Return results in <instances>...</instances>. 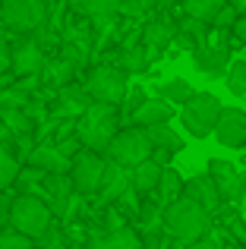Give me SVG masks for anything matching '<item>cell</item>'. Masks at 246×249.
Here are the masks:
<instances>
[{
    "label": "cell",
    "mask_w": 246,
    "mask_h": 249,
    "mask_svg": "<svg viewBox=\"0 0 246 249\" xmlns=\"http://www.w3.org/2000/svg\"><path fill=\"white\" fill-rule=\"evenodd\" d=\"M123 126L120 117V104H107V101H92L79 117L73 120V133L82 142V148L105 155L107 142L114 139V133Z\"/></svg>",
    "instance_id": "cell-1"
},
{
    "label": "cell",
    "mask_w": 246,
    "mask_h": 249,
    "mask_svg": "<svg viewBox=\"0 0 246 249\" xmlns=\"http://www.w3.org/2000/svg\"><path fill=\"white\" fill-rule=\"evenodd\" d=\"M161 231L167 237H174L180 246L183 243H193V240L205 237L211 231V214L205 212L202 205H196L193 199L186 196H177L174 202H167L161 208Z\"/></svg>",
    "instance_id": "cell-2"
},
{
    "label": "cell",
    "mask_w": 246,
    "mask_h": 249,
    "mask_svg": "<svg viewBox=\"0 0 246 249\" xmlns=\"http://www.w3.org/2000/svg\"><path fill=\"white\" fill-rule=\"evenodd\" d=\"M54 224V212L44 205L41 196L35 193H19L10 202V227L25 233L29 240H38L48 227Z\"/></svg>",
    "instance_id": "cell-3"
},
{
    "label": "cell",
    "mask_w": 246,
    "mask_h": 249,
    "mask_svg": "<svg viewBox=\"0 0 246 249\" xmlns=\"http://www.w3.org/2000/svg\"><path fill=\"white\" fill-rule=\"evenodd\" d=\"M82 85H86V91L92 95V101L123 104V95H126V89H129V73L120 70L114 60L111 63H95V67H88Z\"/></svg>",
    "instance_id": "cell-4"
},
{
    "label": "cell",
    "mask_w": 246,
    "mask_h": 249,
    "mask_svg": "<svg viewBox=\"0 0 246 249\" xmlns=\"http://www.w3.org/2000/svg\"><path fill=\"white\" fill-rule=\"evenodd\" d=\"M148 155H152V139H148L145 126H136V123L133 126H120L105 148V158L120 167H133L139 161H145Z\"/></svg>",
    "instance_id": "cell-5"
},
{
    "label": "cell",
    "mask_w": 246,
    "mask_h": 249,
    "mask_svg": "<svg viewBox=\"0 0 246 249\" xmlns=\"http://www.w3.org/2000/svg\"><path fill=\"white\" fill-rule=\"evenodd\" d=\"M0 22L16 35H32L48 22V0H3Z\"/></svg>",
    "instance_id": "cell-6"
},
{
    "label": "cell",
    "mask_w": 246,
    "mask_h": 249,
    "mask_svg": "<svg viewBox=\"0 0 246 249\" xmlns=\"http://www.w3.org/2000/svg\"><path fill=\"white\" fill-rule=\"evenodd\" d=\"M107 158L101 152H92V148H79V152L70 158V183L79 196H95L98 193L101 174H105Z\"/></svg>",
    "instance_id": "cell-7"
},
{
    "label": "cell",
    "mask_w": 246,
    "mask_h": 249,
    "mask_svg": "<svg viewBox=\"0 0 246 249\" xmlns=\"http://www.w3.org/2000/svg\"><path fill=\"white\" fill-rule=\"evenodd\" d=\"M44 57L48 54L35 41V35H16V41H10V73L13 76H38Z\"/></svg>",
    "instance_id": "cell-8"
},
{
    "label": "cell",
    "mask_w": 246,
    "mask_h": 249,
    "mask_svg": "<svg viewBox=\"0 0 246 249\" xmlns=\"http://www.w3.org/2000/svg\"><path fill=\"white\" fill-rule=\"evenodd\" d=\"M35 196H41L44 205H48L54 214L67 218L70 202H73L79 193H76L73 183H70V174H44L41 183H38V193H35Z\"/></svg>",
    "instance_id": "cell-9"
},
{
    "label": "cell",
    "mask_w": 246,
    "mask_h": 249,
    "mask_svg": "<svg viewBox=\"0 0 246 249\" xmlns=\"http://www.w3.org/2000/svg\"><path fill=\"white\" fill-rule=\"evenodd\" d=\"M92 104V95L86 91V85L82 82H67L57 89V98H54V110H48L54 120H76V117L82 114V110Z\"/></svg>",
    "instance_id": "cell-10"
},
{
    "label": "cell",
    "mask_w": 246,
    "mask_h": 249,
    "mask_svg": "<svg viewBox=\"0 0 246 249\" xmlns=\"http://www.w3.org/2000/svg\"><path fill=\"white\" fill-rule=\"evenodd\" d=\"M209 177L215 180L218 193H221V202H237L246 186V177L243 170L234 164V161H224V158H211L209 161Z\"/></svg>",
    "instance_id": "cell-11"
},
{
    "label": "cell",
    "mask_w": 246,
    "mask_h": 249,
    "mask_svg": "<svg viewBox=\"0 0 246 249\" xmlns=\"http://www.w3.org/2000/svg\"><path fill=\"white\" fill-rule=\"evenodd\" d=\"M215 139L224 148H243L246 145V110L240 107H221L215 126H211Z\"/></svg>",
    "instance_id": "cell-12"
},
{
    "label": "cell",
    "mask_w": 246,
    "mask_h": 249,
    "mask_svg": "<svg viewBox=\"0 0 246 249\" xmlns=\"http://www.w3.org/2000/svg\"><path fill=\"white\" fill-rule=\"evenodd\" d=\"M174 35H177V22H174L167 13H158L155 19H148L139 29V41L145 44L148 51H158V54H164V48H171Z\"/></svg>",
    "instance_id": "cell-13"
},
{
    "label": "cell",
    "mask_w": 246,
    "mask_h": 249,
    "mask_svg": "<svg viewBox=\"0 0 246 249\" xmlns=\"http://www.w3.org/2000/svg\"><path fill=\"white\" fill-rule=\"evenodd\" d=\"M86 249H142V237L136 227H105V231L92 233Z\"/></svg>",
    "instance_id": "cell-14"
},
{
    "label": "cell",
    "mask_w": 246,
    "mask_h": 249,
    "mask_svg": "<svg viewBox=\"0 0 246 249\" xmlns=\"http://www.w3.org/2000/svg\"><path fill=\"white\" fill-rule=\"evenodd\" d=\"M180 196L193 199L196 205H202L209 214H215L218 205H221V193H218L215 180H211L209 174H196V177H190V180H183V193Z\"/></svg>",
    "instance_id": "cell-15"
},
{
    "label": "cell",
    "mask_w": 246,
    "mask_h": 249,
    "mask_svg": "<svg viewBox=\"0 0 246 249\" xmlns=\"http://www.w3.org/2000/svg\"><path fill=\"white\" fill-rule=\"evenodd\" d=\"M174 114H177V104L164 101V98H148L139 104V107L129 114V123H136V126H155V123H171Z\"/></svg>",
    "instance_id": "cell-16"
},
{
    "label": "cell",
    "mask_w": 246,
    "mask_h": 249,
    "mask_svg": "<svg viewBox=\"0 0 246 249\" xmlns=\"http://www.w3.org/2000/svg\"><path fill=\"white\" fill-rule=\"evenodd\" d=\"M123 189H129V170L107 161L105 164V174H101V183H98V202L101 205H114V202L123 196Z\"/></svg>",
    "instance_id": "cell-17"
},
{
    "label": "cell",
    "mask_w": 246,
    "mask_h": 249,
    "mask_svg": "<svg viewBox=\"0 0 246 249\" xmlns=\"http://www.w3.org/2000/svg\"><path fill=\"white\" fill-rule=\"evenodd\" d=\"M29 164L44 170V174H67L70 158L60 155V148H57L51 139H41V142H35V148L29 152Z\"/></svg>",
    "instance_id": "cell-18"
},
{
    "label": "cell",
    "mask_w": 246,
    "mask_h": 249,
    "mask_svg": "<svg viewBox=\"0 0 246 249\" xmlns=\"http://www.w3.org/2000/svg\"><path fill=\"white\" fill-rule=\"evenodd\" d=\"M193 63H196V70L205 79H224V70H228V63H230V51L202 44V48L193 51Z\"/></svg>",
    "instance_id": "cell-19"
},
{
    "label": "cell",
    "mask_w": 246,
    "mask_h": 249,
    "mask_svg": "<svg viewBox=\"0 0 246 249\" xmlns=\"http://www.w3.org/2000/svg\"><path fill=\"white\" fill-rule=\"evenodd\" d=\"M76 73L79 70L76 67H70L63 57H44V63H41V70H38V82L44 85V89H60V85H67V82H73L76 79Z\"/></svg>",
    "instance_id": "cell-20"
},
{
    "label": "cell",
    "mask_w": 246,
    "mask_h": 249,
    "mask_svg": "<svg viewBox=\"0 0 246 249\" xmlns=\"http://www.w3.org/2000/svg\"><path fill=\"white\" fill-rule=\"evenodd\" d=\"M117 63L120 70H126L129 76H142L152 70V60H148V48L142 41H129V44H120V54H117Z\"/></svg>",
    "instance_id": "cell-21"
},
{
    "label": "cell",
    "mask_w": 246,
    "mask_h": 249,
    "mask_svg": "<svg viewBox=\"0 0 246 249\" xmlns=\"http://www.w3.org/2000/svg\"><path fill=\"white\" fill-rule=\"evenodd\" d=\"M126 170H129V186H133L139 196H152V193H155V186H158V174H161V167L155 164L152 158L139 161V164H133V167H126Z\"/></svg>",
    "instance_id": "cell-22"
},
{
    "label": "cell",
    "mask_w": 246,
    "mask_h": 249,
    "mask_svg": "<svg viewBox=\"0 0 246 249\" xmlns=\"http://www.w3.org/2000/svg\"><path fill=\"white\" fill-rule=\"evenodd\" d=\"M180 193H183V177H180V170L174 167V164L161 167V174H158V186H155V199H158V205L164 208L167 202H174Z\"/></svg>",
    "instance_id": "cell-23"
},
{
    "label": "cell",
    "mask_w": 246,
    "mask_h": 249,
    "mask_svg": "<svg viewBox=\"0 0 246 249\" xmlns=\"http://www.w3.org/2000/svg\"><path fill=\"white\" fill-rule=\"evenodd\" d=\"M205 35H209V22L186 16L183 22H177V35H174V41H180L183 48L196 51V48H202V44H205Z\"/></svg>",
    "instance_id": "cell-24"
},
{
    "label": "cell",
    "mask_w": 246,
    "mask_h": 249,
    "mask_svg": "<svg viewBox=\"0 0 246 249\" xmlns=\"http://www.w3.org/2000/svg\"><path fill=\"white\" fill-rule=\"evenodd\" d=\"M186 104H190V107L196 110V117H199V120H205L209 126H215L218 114H221V107H224L221 98L211 95V91H193V98H190Z\"/></svg>",
    "instance_id": "cell-25"
},
{
    "label": "cell",
    "mask_w": 246,
    "mask_h": 249,
    "mask_svg": "<svg viewBox=\"0 0 246 249\" xmlns=\"http://www.w3.org/2000/svg\"><path fill=\"white\" fill-rule=\"evenodd\" d=\"M148 139H152V148H167V152H183V136L171 126V123H155V126H145Z\"/></svg>",
    "instance_id": "cell-26"
},
{
    "label": "cell",
    "mask_w": 246,
    "mask_h": 249,
    "mask_svg": "<svg viewBox=\"0 0 246 249\" xmlns=\"http://www.w3.org/2000/svg\"><path fill=\"white\" fill-rule=\"evenodd\" d=\"M67 6L76 16H86V19L117 16V0H67Z\"/></svg>",
    "instance_id": "cell-27"
},
{
    "label": "cell",
    "mask_w": 246,
    "mask_h": 249,
    "mask_svg": "<svg viewBox=\"0 0 246 249\" xmlns=\"http://www.w3.org/2000/svg\"><path fill=\"white\" fill-rule=\"evenodd\" d=\"M136 231L142 233H161V205L158 199H142L139 208H136Z\"/></svg>",
    "instance_id": "cell-28"
},
{
    "label": "cell",
    "mask_w": 246,
    "mask_h": 249,
    "mask_svg": "<svg viewBox=\"0 0 246 249\" xmlns=\"http://www.w3.org/2000/svg\"><path fill=\"white\" fill-rule=\"evenodd\" d=\"M193 85L186 82V79H167V82H161V85H155V95L158 98H164V101H171V104H186L193 98Z\"/></svg>",
    "instance_id": "cell-29"
},
{
    "label": "cell",
    "mask_w": 246,
    "mask_h": 249,
    "mask_svg": "<svg viewBox=\"0 0 246 249\" xmlns=\"http://www.w3.org/2000/svg\"><path fill=\"white\" fill-rule=\"evenodd\" d=\"M0 120L6 123V129H10L13 136H22V133H32V129H35V123L25 114V107H0Z\"/></svg>",
    "instance_id": "cell-30"
},
{
    "label": "cell",
    "mask_w": 246,
    "mask_h": 249,
    "mask_svg": "<svg viewBox=\"0 0 246 249\" xmlns=\"http://www.w3.org/2000/svg\"><path fill=\"white\" fill-rule=\"evenodd\" d=\"M16 174H19V158L13 155V148L6 142H0V193L16 183Z\"/></svg>",
    "instance_id": "cell-31"
},
{
    "label": "cell",
    "mask_w": 246,
    "mask_h": 249,
    "mask_svg": "<svg viewBox=\"0 0 246 249\" xmlns=\"http://www.w3.org/2000/svg\"><path fill=\"white\" fill-rule=\"evenodd\" d=\"M228 3V0H180V6H183L186 16L193 19H202V22H209L211 16H215L221 6Z\"/></svg>",
    "instance_id": "cell-32"
},
{
    "label": "cell",
    "mask_w": 246,
    "mask_h": 249,
    "mask_svg": "<svg viewBox=\"0 0 246 249\" xmlns=\"http://www.w3.org/2000/svg\"><path fill=\"white\" fill-rule=\"evenodd\" d=\"M224 82H228V91L237 98L246 95V60H230L228 70H224Z\"/></svg>",
    "instance_id": "cell-33"
},
{
    "label": "cell",
    "mask_w": 246,
    "mask_h": 249,
    "mask_svg": "<svg viewBox=\"0 0 246 249\" xmlns=\"http://www.w3.org/2000/svg\"><path fill=\"white\" fill-rule=\"evenodd\" d=\"M180 107H183V110H180V123H183L186 133H190L193 139H209V136H211V126H209V123L199 120L196 110H193L190 104H180Z\"/></svg>",
    "instance_id": "cell-34"
},
{
    "label": "cell",
    "mask_w": 246,
    "mask_h": 249,
    "mask_svg": "<svg viewBox=\"0 0 246 249\" xmlns=\"http://www.w3.org/2000/svg\"><path fill=\"white\" fill-rule=\"evenodd\" d=\"M0 249H35V240H29L25 233H19L16 227L3 224L0 227Z\"/></svg>",
    "instance_id": "cell-35"
},
{
    "label": "cell",
    "mask_w": 246,
    "mask_h": 249,
    "mask_svg": "<svg viewBox=\"0 0 246 249\" xmlns=\"http://www.w3.org/2000/svg\"><path fill=\"white\" fill-rule=\"evenodd\" d=\"M35 249H70L67 243V233H63L60 224H51L48 231L41 233V237L35 240Z\"/></svg>",
    "instance_id": "cell-36"
},
{
    "label": "cell",
    "mask_w": 246,
    "mask_h": 249,
    "mask_svg": "<svg viewBox=\"0 0 246 249\" xmlns=\"http://www.w3.org/2000/svg\"><path fill=\"white\" fill-rule=\"evenodd\" d=\"M148 0H117V16L123 19H139L145 13Z\"/></svg>",
    "instance_id": "cell-37"
},
{
    "label": "cell",
    "mask_w": 246,
    "mask_h": 249,
    "mask_svg": "<svg viewBox=\"0 0 246 249\" xmlns=\"http://www.w3.org/2000/svg\"><path fill=\"white\" fill-rule=\"evenodd\" d=\"M234 19H237V10L230 3H224L221 10L209 19V25H215V29H230V25H234Z\"/></svg>",
    "instance_id": "cell-38"
},
{
    "label": "cell",
    "mask_w": 246,
    "mask_h": 249,
    "mask_svg": "<svg viewBox=\"0 0 246 249\" xmlns=\"http://www.w3.org/2000/svg\"><path fill=\"white\" fill-rule=\"evenodd\" d=\"M221 237H218L215 231H209L205 237H199V240H193V243H183L180 249H221Z\"/></svg>",
    "instance_id": "cell-39"
},
{
    "label": "cell",
    "mask_w": 246,
    "mask_h": 249,
    "mask_svg": "<svg viewBox=\"0 0 246 249\" xmlns=\"http://www.w3.org/2000/svg\"><path fill=\"white\" fill-rule=\"evenodd\" d=\"M234 41L246 44V16H237L234 25H230V44H234Z\"/></svg>",
    "instance_id": "cell-40"
},
{
    "label": "cell",
    "mask_w": 246,
    "mask_h": 249,
    "mask_svg": "<svg viewBox=\"0 0 246 249\" xmlns=\"http://www.w3.org/2000/svg\"><path fill=\"white\" fill-rule=\"evenodd\" d=\"M148 158H152L158 167H167L174 161V152H167V148H152V155H148Z\"/></svg>",
    "instance_id": "cell-41"
},
{
    "label": "cell",
    "mask_w": 246,
    "mask_h": 249,
    "mask_svg": "<svg viewBox=\"0 0 246 249\" xmlns=\"http://www.w3.org/2000/svg\"><path fill=\"white\" fill-rule=\"evenodd\" d=\"M10 73V41L0 38V76Z\"/></svg>",
    "instance_id": "cell-42"
},
{
    "label": "cell",
    "mask_w": 246,
    "mask_h": 249,
    "mask_svg": "<svg viewBox=\"0 0 246 249\" xmlns=\"http://www.w3.org/2000/svg\"><path fill=\"white\" fill-rule=\"evenodd\" d=\"M10 202H13V196L3 189V193H0V227L10 224Z\"/></svg>",
    "instance_id": "cell-43"
},
{
    "label": "cell",
    "mask_w": 246,
    "mask_h": 249,
    "mask_svg": "<svg viewBox=\"0 0 246 249\" xmlns=\"http://www.w3.org/2000/svg\"><path fill=\"white\" fill-rule=\"evenodd\" d=\"M228 3L237 10V16H246V0H228Z\"/></svg>",
    "instance_id": "cell-44"
},
{
    "label": "cell",
    "mask_w": 246,
    "mask_h": 249,
    "mask_svg": "<svg viewBox=\"0 0 246 249\" xmlns=\"http://www.w3.org/2000/svg\"><path fill=\"white\" fill-rule=\"evenodd\" d=\"M221 249H234V246H221Z\"/></svg>",
    "instance_id": "cell-45"
},
{
    "label": "cell",
    "mask_w": 246,
    "mask_h": 249,
    "mask_svg": "<svg viewBox=\"0 0 246 249\" xmlns=\"http://www.w3.org/2000/svg\"><path fill=\"white\" fill-rule=\"evenodd\" d=\"M0 3H3V0H0Z\"/></svg>",
    "instance_id": "cell-46"
},
{
    "label": "cell",
    "mask_w": 246,
    "mask_h": 249,
    "mask_svg": "<svg viewBox=\"0 0 246 249\" xmlns=\"http://www.w3.org/2000/svg\"><path fill=\"white\" fill-rule=\"evenodd\" d=\"M243 148H246V145H243Z\"/></svg>",
    "instance_id": "cell-47"
},
{
    "label": "cell",
    "mask_w": 246,
    "mask_h": 249,
    "mask_svg": "<svg viewBox=\"0 0 246 249\" xmlns=\"http://www.w3.org/2000/svg\"><path fill=\"white\" fill-rule=\"evenodd\" d=\"M243 249H246V246H243Z\"/></svg>",
    "instance_id": "cell-48"
}]
</instances>
